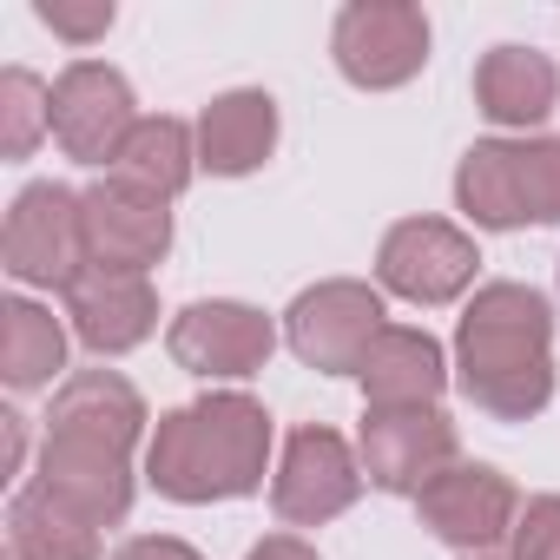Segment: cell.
Returning <instances> with one entry per match:
<instances>
[{"label":"cell","mask_w":560,"mask_h":560,"mask_svg":"<svg viewBox=\"0 0 560 560\" xmlns=\"http://www.w3.org/2000/svg\"><path fill=\"white\" fill-rule=\"evenodd\" d=\"M145 429V402L113 370H80L47 416L40 481L60 508H73L86 527H119L132 508V442Z\"/></svg>","instance_id":"1"},{"label":"cell","mask_w":560,"mask_h":560,"mask_svg":"<svg viewBox=\"0 0 560 560\" xmlns=\"http://www.w3.org/2000/svg\"><path fill=\"white\" fill-rule=\"evenodd\" d=\"M462 396L494 422H527L553 396V317L527 284H488L455 330Z\"/></svg>","instance_id":"2"},{"label":"cell","mask_w":560,"mask_h":560,"mask_svg":"<svg viewBox=\"0 0 560 560\" xmlns=\"http://www.w3.org/2000/svg\"><path fill=\"white\" fill-rule=\"evenodd\" d=\"M270 455V416L250 396H205L172 416H159V435L145 448V475L172 501H237L264 481Z\"/></svg>","instance_id":"3"},{"label":"cell","mask_w":560,"mask_h":560,"mask_svg":"<svg viewBox=\"0 0 560 560\" xmlns=\"http://www.w3.org/2000/svg\"><path fill=\"white\" fill-rule=\"evenodd\" d=\"M455 198L475 224H560V139H481L462 152Z\"/></svg>","instance_id":"4"},{"label":"cell","mask_w":560,"mask_h":560,"mask_svg":"<svg viewBox=\"0 0 560 560\" xmlns=\"http://www.w3.org/2000/svg\"><path fill=\"white\" fill-rule=\"evenodd\" d=\"M0 257L21 284H54L73 291L80 277L93 270L86 250V205L67 185H27L8 211V231H0Z\"/></svg>","instance_id":"5"},{"label":"cell","mask_w":560,"mask_h":560,"mask_svg":"<svg viewBox=\"0 0 560 560\" xmlns=\"http://www.w3.org/2000/svg\"><path fill=\"white\" fill-rule=\"evenodd\" d=\"M330 54H337L350 86L383 93V86H402V80L422 73L429 21H422V8H409V0H350V8L337 14Z\"/></svg>","instance_id":"6"},{"label":"cell","mask_w":560,"mask_h":560,"mask_svg":"<svg viewBox=\"0 0 560 560\" xmlns=\"http://www.w3.org/2000/svg\"><path fill=\"white\" fill-rule=\"evenodd\" d=\"M383 330H389V324H383V298H376L370 284H350V277L304 291V298L291 304V317H284L291 350H298L311 370H324V376H357L363 357H370V343H376Z\"/></svg>","instance_id":"7"},{"label":"cell","mask_w":560,"mask_h":560,"mask_svg":"<svg viewBox=\"0 0 560 560\" xmlns=\"http://www.w3.org/2000/svg\"><path fill=\"white\" fill-rule=\"evenodd\" d=\"M132 126H139V113H132L126 73H113L100 60H73L54 80V139L67 145V159H80V165H119Z\"/></svg>","instance_id":"8"},{"label":"cell","mask_w":560,"mask_h":560,"mask_svg":"<svg viewBox=\"0 0 560 560\" xmlns=\"http://www.w3.org/2000/svg\"><path fill=\"white\" fill-rule=\"evenodd\" d=\"M363 462L350 455V442L337 435V429H298L291 442H284V462H277V488H270V501H277V514H284L291 527H324V521H337L357 494H363Z\"/></svg>","instance_id":"9"},{"label":"cell","mask_w":560,"mask_h":560,"mask_svg":"<svg viewBox=\"0 0 560 560\" xmlns=\"http://www.w3.org/2000/svg\"><path fill=\"white\" fill-rule=\"evenodd\" d=\"M475 237L442 224V218H402L389 224L383 250H376V277H383V291L409 298V304H448L468 291V277H475Z\"/></svg>","instance_id":"10"},{"label":"cell","mask_w":560,"mask_h":560,"mask_svg":"<svg viewBox=\"0 0 560 560\" xmlns=\"http://www.w3.org/2000/svg\"><path fill=\"white\" fill-rule=\"evenodd\" d=\"M455 468V422L442 409H370L363 416V475L383 494H422Z\"/></svg>","instance_id":"11"},{"label":"cell","mask_w":560,"mask_h":560,"mask_svg":"<svg viewBox=\"0 0 560 560\" xmlns=\"http://www.w3.org/2000/svg\"><path fill=\"white\" fill-rule=\"evenodd\" d=\"M86 205V250L100 270H152L172 250V211L165 198L126 185V178H100L93 191H80Z\"/></svg>","instance_id":"12"},{"label":"cell","mask_w":560,"mask_h":560,"mask_svg":"<svg viewBox=\"0 0 560 560\" xmlns=\"http://www.w3.org/2000/svg\"><path fill=\"white\" fill-rule=\"evenodd\" d=\"M416 508H422V527L442 534V540L462 547V553H488L501 534H514V488H508V475H494V468H481V462L442 468V475L416 494Z\"/></svg>","instance_id":"13"},{"label":"cell","mask_w":560,"mask_h":560,"mask_svg":"<svg viewBox=\"0 0 560 560\" xmlns=\"http://www.w3.org/2000/svg\"><path fill=\"white\" fill-rule=\"evenodd\" d=\"M165 343H172V363L191 376H250V370H264L277 330L250 304H191L172 317Z\"/></svg>","instance_id":"14"},{"label":"cell","mask_w":560,"mask_h":560,"mask_svg":"<svg viewBox=\"0 0 560 560\" xmlns=\"http://www.w3.org/2000/svg\"><path fill=\"white\" fill-rule=\"evenodd\" d=\"M67 317H73V330H80L86 350L119 357V350H139L152 337L159 298H152V284H145L139 270H100L93 264L80 284L67 291Z\"/></svg>","instance_id":"15"},{"label":"cell","mask_w":560,"mask_h":560,"mask_svg":"<svg viewBox=\"0 0 560 560\" xmlns=\"http://www.w3.org/2000/svg\"><path fill=\"white\" fill-rule=\"evenodd\" d=\"M363 389H370V409H435V396L448 389V363H442V343L429 330H402L389 324L370 357H363Z\"/></svg>","instance_id":"16"},{"label":"cell","mask_w":560,"mask_h":560,"mask_svg":"<svg viewBox=\"0 0 560 560\" xmlns=\"http://www.w3.org/2000/svg\"><path fill=\"white\" fill-rule=\"evenodd\" d=\"M277 145V100L270 93H224L205 106L198 119V165H211L218 178H244L270 159Z\"/></svg>","instance_id":"17"},{"label":"cell","mask_w":560,"mask_h":560,"mask_svg":"<svg viewBox=\"0 0 560 560\" xmlns=\"http://www.w3.org/2000/svg\"><path fill=\"white\" fill-rule=\"evenodd\" d=\"M553 93H560V80H553L547 54H534V47H494L475 67V100L494 126H540L553 113Z\"/></svg>","instance_id":"18"},{"label":"cell","mask_w":560,"mask_h":560,"mask_svg":"<svg viewBox=\"0 0 560 560\" xmlns=\"http://www.w3.org/2000/svg\"><path fill=\"white\" fill-rule=\"evenodd\" d=\"M8 547L14 560H100V527L60 508L47 488H27L8 508Z\"/></svg>","instance_id":"19"},{"label":"cell","mask_w":560,"mask_h":560,"mask_svg":"<svg viewBox=\"0 0 560 560\" xmlns=\"http://www.w3.org/2000/svg\"><path fill=\"white\" fill-rule=\"evenodd\" d=\"M60 363H67V330L54 311H40L27 298L0 304V376H8V389H40V383H54Z\"/></svg>","instance_id":"20"},{"label":"cell","mask_w":560,"mask_h":560,"mask_svg":"<svg viewBox=\"0 0 560 560\" xmlns=\"http://www.w3.org/2000/svg\"><path fill=\"white\" fill-rule=\"evenodd\" d=\"M191 165H198V152H191V132L178 119H139L126 152H119V165H113V178H126V185H139V191L172 205L191 185Z\"/></svg>","instance_id":"21"},{"label":"cell","mask_w":560,"mask_h":560,"mask_svg":"<svg viewBox=\"0 0 560 560\" xmlns=\"http://www.w3.org/2000/svg\"><path fill=\"white\" fill-rule=\"evenodd\" d=\"M40 132H54V93L27 67H8L0 73V152L27 159L40 145Z\"/></svg>","instance_id":"22"},{"label":"cell","mask_w":560,"mask_h":560,"mask_svg":"<svg viewBox=\"0 0 560 560\" xmlns=\"http://www.w3.org/2000/svg\"><path fill=\"white\" fill-rule=\"evenodd\" d=\"M514 560H560V494L527 501V514L514 521Z\"/></svg>","instance_id":"23"},{"label":"cell","mask_w":560,"mask_h":560,"mask_svg":"<svg viewBox=\"0 0 560 560\" xmlns=\"http://www.w3.org/2000/svg\"><path fill=\"white\" fill-rule=\"evenodd\" d=\"M40 21L73 40V47H93L106 27H113V0H93V8H73V0H40Z\"/></svg>","instance_id":"24"},{"label":"cell","mask_w":560,"mask_h":560,"mask_svg":"<svg viewBox=\"0 0 560 560\" xmlns=\"http://www.w3.org/2000/svg\"><path fill=\"white\" fill-rule=\"evenodd\" d=\"M113 560H198L185 540H165V534H139V540H126Z\"/></svg>","instance_id":"25"},{"label":"cell","mask_w":560,"mask_h":560,"mask_svg":"<svg viewBox=\"0 0 560 560\" xmlns=\"http://www.w3.org/2000/svg\"><path fill=\"white\" fill-rule=\"evenodd\" d=\"M244 560H317V547H304L298 534H270V540H257Z\"/></svg>","instance_id":"26"},{"label":"cell","mask_w":560,"mask_h":560,"mask_svg":"<svg viewBox=\"0 0 560 560\" xmlns=\"http://www.w3.org/2000/svg\"><path fill=\"white\" fill-rule=\"evenodd\" d=\"M0 435H8V475L21 468V448H27V429H21V416H0Z\"/></svg>","instance_id":"27"},{"label":"cell","mask_w":560,"mask_h":560,"mask_svg":"<svg viewBox=\"0 0 560 560\" xmlns=\"http://www.w3.org/2000/svg\"><path fill=\"white\" fill-rule=\"evenodd\" d=\"M475 560H481V553H475Z\"/></svg>","instance_id":"28"}]
</instances>
